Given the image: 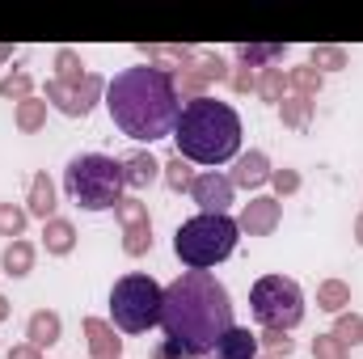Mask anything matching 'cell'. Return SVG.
Wrapping results in <instances>:
<instances>
[{
    "mask_svg": "<svg viewBox=\"0 0 363 359\" xmlns=\"http://www.w3.org/2000/svg\"><path fill=\"white\" fill-rule=\"evenodd\" d=\"M233 296L211 270H182L165 287L161 304V330L165 338L182 347L190 359L216 351V343L233 330Z\"/></svg>",
    "mask_w": 363,
    "mask_h": 359,
    "instance_id": "cell-1",
    "label": "cell"
},
{
    "mask_svg": "<svg viewBox=\"0 0 363 359\" xmlns=\"http://www.w3.org/2000/svg\"><path fill=\"white\" fill-rule=\"evenodd\" d=\"M106 110L127 140L152 144V140L174 136L182 97L169 72H161L152 64H135V68H123L106 81Z\"/></svg>",
    "mask_w": 363,
    "mask_h": 359,
    "instance_id": "cell-2",
    "label": "cell"
},
{
    "mask_svg": "<svg viewBox=\"0 0 363 359\" xmlns=\"http://www.w3.org/2000/svg\"><path fill=\"white\" fill-rule=\"evenodd\" d=\"M178 140V157L190 165H224L241 157V114L220 101V97H194L186 101L174 127Z\"/></svg>",
    "mask_w": 363,
    "mask_h": 359,
    "instance_id": "cell-3",
    "label": "cell"
},
{
    "mask_svg": "<svg viewBox=\"0 0 363 359\" xmlns=\"http://www.w3.org/2000/svg\"><path fill=\"white\" fill-rule=\"evenodd\" d=\"M123 190H127L123 161H114L106 153H81L64 170V194L81 211H110V207H118Z\"/></svg>",
    "mask_w": 363,
    "mask_h": 359,
    "instance_id": "cell-4",
    "label": "cell"
},
{
    "mask_svg": "<svg viewBox=\"0 0 363 359\" xmlns=\"http://www.w3.org/2000/svg\"><path fill=\"white\" fill-rule=\"evenodd\" d=\"M241 241V228L233 216H207L199 211L194 220L178 224L174 233V254L182 258L186 270H211L216 263H224Z\"/></svg>",
    "mask_w": 363,
    "mask_h": 359,
    "instance_id": "cell-5",
    "label": "cell"
},
{
    "mask_svg": "<svg viewBox=\"0 0 363 359\" xmlns=\"http://www.w3.org/2000/svg\"><path fill=\"white\" fill-rule=\"evenodd\" d=\"M161 304H165V287L152 275H123L110 287V326L118 334H148L152 326H161Z\"/></svg>",
    "mask_w": 363,
    "mask_h": 359,
    "instance_id": "cell-6",
    "label": "cell"
},
{
    "mask_svg": "<svg viewBox=\"0 0 363 359\" xmlns=\"http://www.w3.org/2000/svg\"><path fill=\"white\" fill-rule=\"evenodd\" d=\"M250 309H254L262 330H283L287 334L304 321V292L287 275H262L250 287Z\"/></svg>",
    "mask_w": 363,
    "mask_h": 359,
    "instance_id": "cell-7",
    "label": "cell"
},
{
    "mask_svg": "<svg viewBox=\"0 0 363 359\" xmlns=\"http://www.w3.org/2000/svg\"><path fill=\"white\" fill-rule=\"evenodd\" d=\"M106 97V81L97 77V72H85L81 81H47V93H43V101L47 106H55L60 114H68V118H85L93 106Z\"/></svg>",
    "mask_w": 363,
    "mask_h": 359,
    "instance_id": "cell-8",
    "label": "cell"
},
{
    "mask_svg": "<svg viewBox=\"0 0 363 359\" xmlns=\"http://www.w3.org/2000/svg\"><path fill=\"white\" fill-rule=\"evenodd\" d=\"M233 194H237V186L228 182V174H220V170H203V174H194L190 199L199 203V211H207V216H228Z\"/></svg>",
    "mask_w": 363,
    "mask_h": 359,
    "instance_id": "cell-9",
    "label": "cell"
},
{
    "mask_svg": "<svg viewBox=\"0 0 363 359\" xmlns=\"http://www.w3.org/2000/svg\"><path fill=\"white\" fill-rule=\"evenodd\" d=\"M279 220H283V203H279L274 194H254V199L241 207L237 228H241L245 237H271L274 228H279Z\"/></svg>",
    "mask_w": 363,
    "mask_h": 359,
    "instance_id": "cell-10",
    "label": "cell"
},
{
    "mask_svg": "<svg viewBox=\"0 0 363 359\" xmlns=\"http://www.w3.org/2000/svg\"><path fill=\"white\" fill-rule=\"evenodd\" d=\"M271 157L262 153V148H250V153H241L237 161H233V174L228 182L237 186V190H258V186H267L271 182Z\"/></svg>",
    "mask_w": 363,
    "mask_h": 359,
    "instance_id": "cell-11",
    "label": "cell"
},
{
    "mask_svg": "<svg viewBox=\"0 0 363 359\" xmlns=\"http://www.w3.org/2000/svg\"><path fill=\"white\" fill-rule=\"evenodd\" d=\"M85 338H89V355L93 359H123V338L110 321L101 317H85Z\"/></svg>",
    "mask_w": 363,
    "mask_h": 359,
    "instance_id": "cell-12",
    "label": "cell"
},
{
    "mask_svg": "<svg viewBox=\"0 0 363 359\" xmlns=\"http://www.w3.org/2000/svg\"><path fill=\"white\" fill-rule=\"evenodd\" d=\"M64 338V321H60V313L55 309H38V313H30V321H26V343L30 347H55Z\"/></svg>",
    "mask_w": 363,
    "mask_h": 359,
    "instance_id": "cell-13",
    "label": "cell"
},
{
    "mask_svg": "<svg viewBox=\"0 0 363 359\" xmlns=\"http://www.w3.org/2000/svg\"><path fill=\"white\" fill-rule=\"evenodd\" d=\"M55 207H60V199H55V182L47 178V170H38V174L30 178L26 211H30V216H38V220L47 224V220H55Z\"/></svg>",
    "mask_w": 363,
    "mask_h": 359,
    "instance_id": "cell-14",
    "label": "cell"
},
{
    "mask_svg": "<svg viewBox=\"0 0 363 359\" xmlns=\"http://www.w3.org/2000/svg\"><path fill=\"white\" fill-rule=\"evenodd\" d=\"M123 182H127V190H148L152 182H161V161L152 157V153H131L127 161H123Z\"/></svg>",
    "mask_w": 363,
    "mask_h": 359,
    "instance_id": "cell-15",
    "label": "cell"
},
{
    "mask_svg": "<svg viewBox=\"0 0 363 359\" xmlns=\"http://www.w3.org/2000/svg\"><path fill=\"white\" fill-rule=\"evenodd\" d=\"M216 359H258V334L250 326H233L220 343H216Z\"/></svg>",
    "mask_w": 363,
    "mask_h": 359,
    "instance_id": "cell-16",
    "label": "cell"
},
{
    "mask_svg": "<svg viewBox=\"0 0 363 359\" xmlns=\"http://www.w3.org/2000/svg\"><path fill=\"white\" fill-rule=\"evenodd\" d=\"M43 250H47L51 258H68V254L77 250V224L64 220V216L47 220V224H43Z\"/></svg>",
    "mask_w": 363,
    "mask_h": 359,
    "instance_id": "cell-17",
    "label": "cell"
},
{
    "mask_svg": "<svg viewBox=\"0 0 363 359\" xmlns=\"http://www.w3.org/2000/svg\"><path fill=\"white\" fill-rule=\"evenodd\" d=\"M140 55H144L152 68H161V72L178 77L182 68L194 60V47H165V43H152V47H148V43H144V47H140Z\"/></svg>",
    "mask_w": 363,
    "mask_h": 359,
    "instance_id": "cell-18",
    "label": "cell"
},
{
    "mask_svg": "<svg viewBox=\"0 0 363 359\" xmlns=\"http://www.w3.org/2000/svg\"><path fill=\"white\" fill-rule=\"evenodd\" d=\"M283 51H287L283 43H241V47H237V64L250 68V72H254V68L267 72V68H274V64L283 60Z\"/></svg>",
    "mask_w": 363,
    "mask_h": 359,
    "instance_id": "cell-19",
    "label": "cell"
},
{
    "mask_svg": "<svg viewBox=\"0 0 363 359\" xmlns=\"http://www.w3.org/2000/svg\"><path fill=\"white\" fill-rule=\"evenodd\" d=\"M34 245L26 241V237H17V241H9L4 245V254H0V267H4V275L9 279H26L30 270H34Z\"/></svg>",
    "mask_w": 363,
    "mask_h": 359,
    "instance_id": "cell-20",
    "label": "cell"
},
{
    "mask_svg": "<svg viewBox=\"0 0 363 359\" xmlns=\"http://www.w3.org/2000/svg\"><path fill=\"white\" fill-rule=\"evenodd\" d=\"M313 114H317V101H308V97L287 93V97L279 101V118H283V127H291V131H308V127H313Z\"/></svg>",
    "mask_w": 363,
    "mask_h": 359,
    "instance_id": "cell-21",
    "label": "cell"
},
{
    "mask_svg": "<svg viewBox=\"0 0 363 359\" xmlns=\"http://www.w3.org/2000/svg\"><path fill=\"white\" fill-rule=\"evenodd\" d=\"M47 101L43 97H26V101H17L13 106V123H17V131L21 136H34V131H43L47 127Z\"/></svg>",
    "mask_w": 363,
    "mask_h": 359,
    "instance_id": "cell-22",
    "label": "cell"
},
{
    "mask_svg": "<svg viewBox=\"0 0 363 359\" xmlns=\"http://www.w3.org/2000/svg\"><path fill=\"white\" fill-rule=\"evenodd\" d=\"M317 309H325V313H347L351 309V283H342V279H325V283H317Z\"/></svg>",
    "mask_w": 363,
    "mask_h": 359,
    "instance_id": "cell-23",
    "label": "cell"
},
{
    "mask_svg": "<svg viewBox=\"0 0 363 359\" xmlns=\"http://www.w3.org/2000/svg\"><path fill=\"white\" fill-rule=\"evenodd\" d=\"M161 182H165L174 194H190V186H194V165L174 153L169 161H161Z\"/></svg>",
    "mask_w": 363,
    "mask_h": 359,
    "instance_id": "cell-24",
    "label": "cell"
},
{
    "mask_svg": "<svg viewBox=\"0 0 363 359\" xmlns=\"http://www.w3.org/2000/svg\"><path fill=\"white\" fill-rule=\"evenodd\" d=\"M321 85H325V77H321L317 68H308V64H300V68H291V72H287V93H296V97L317 101Z\"/></svg>",
    "mask_w": 363,
    "mask_h": 359,
    "instance_id": "cell-25",
    "label": "cell"
},
{
    "mask_svg": "<svg viewBox=\"0 0 363 359\" xmlns=\"http://www.w3.org/2000/svg\"><path fill=\"white\" fill-rule=\"evenodd\" d=\"M347 64H351V60H347L342 47H330V43H325V47H313V51H308V68H317L321 77H325V72H342Z\"/></svg>",
    "mask_w": 363,
    "mask_h": 359,
    "instance_id": "cell-26",
    "label": "cell"
},
{
    "mask_svg": "<svg viewBox=\"0 0 363 359\" xmlns=\"http://www.w3.org/2000/svg\"><path fill=\"white\" fill-rule=\"evenodd\" d=\"M258 97L262 101H271V106H279L283 97H287V72L283 68H267V72H258Z\"/></svg>",
    "mask_w": 363,
    "mask_h": 359,
    "instance_id": "cell-27",
    "label": "cell"
},
{
    "mask_svg": "<svg viewBox=\"0 0 363 359\" xmlns=\"http://www.w3.org/2000/svg\"><path fill=\"white\" fill-rule=\"evenodd\" d=\"M190 64H194V68H199L211 85L228 81V72H233V68H228V60H224L220 51H194V60H190Z\"/></svg>",
    "mask_w": 363,
    "mask_h": 359,
    "instance_id": "cell-28",
    "label": "cell"
},
{
    "mask_svg": "<svg viewBox=\"0 0 363 359\" xmlns=\"http://www.w3.org/2000/svg\"><path fill=\"white\" fill-rule=\"evenodd\" d=\"M148 250H152V220L123 228V254H127V258H144Z\"/></svg>",
    "mask_w": 363,
    "mask_h": 359,
    "instance_id": "cell-29",
    "label": "cell"
},
{
    "mask_svg": "<svg viewBox=\"0 0 363 359\" xmlns=\"http://www.w3.org/2000/svg\"><path fill=\"white\" fill-rule=\"evenodd\" d=\"M26 224H30V211H26L21 203H0V237L17 241V237L26 233Z\"/></svg>",
    "mask_w": 363,
    "mask_h": 359,
    "instance_id": "cell-30",
    "label": "cell"
},
{
    "mask_svg": "<svg viewBox=\"0 0 363 359\" xmlns=\"http://www.w3.org/2000/svg\"><path fill=\"white\" fill-rule=\"evenodd\" d=\"M0 97H9L13 106H17V101H26V97H34V77H30L26 68H17V72L0 77Z\"/></svg>",
    "mask_w": 363,
    "mask_h": 359,
    "instance_id": "cell-31",
    "label": "cell"
},
{
    "mask_svg": "<svg viewBox=\"0 0 363 359\" xmlns=\"http://www.w3.org/2000/svg\"><path fill=\"white\" fill-rule=\"evenodd\" d=\"M51 68H55V81H81V77H85V60H81V51H72V47H60Z\"/></svg>",
    "mask_w": 363,
    "mask_h": 359,
    "instance_id": "cell-32",
    "label": "cell"
},
{
    "mask_svg": "<svg viewBox=\"0 0 363 359\" xmlns=\"http://www.w3.org/2000/svg\"><path fill=\"white\" fill-rule=\"evenodd\" d=\"M114 216H118L123 228H131V224H148V220H152V216H148V203L135 199V194H123L118 207H114Z\"/></svg>",
    "mask_w": 363,
    "mask_h": 359,
    "instance_id": "cell-33",
    "label": "cell"
},
{
    "mask_svg": "<svg viewBox=\"0 0 363 359\" xmlns=\"http://www.w3.org/2000/svg\"><path fill=\"white\" fill-rule=\"evenodd\" d=\"M347 355H351V347L342 338H334V334H317L313 338V359H347Z\"/></svg>",
    "mask_w": 363,
    "mask_h": 359,
    "instance_id": "cell-34",
    "label": "cell"
},
{
    "mask_svg": "<svg viewBox=\"0 0 363 359\" xmlns=\"http://www.w3.org/2000/svg\"><path fill=\"white\" fill-rule=\"evenodd\" d=\"M359 330H363L359 313H338V321H334V330H330V334H334V338H342L347 347H355V343H359Z\"/></svg>",
    "mask_w": 363,
    "mask_h": 359,
    "instance_id": "cell-35",
    "label": "cell"
},
{
    "mask_svg": "<svg viewBox=\"0 0 363 359\" xmlns=\"http://www.w3.org/2000/svg\"><path fill=\"white\" fill-rule=\"evenodd\" d=\"M271 186H274V199L283 203L287 194H296V190H300V170H291V165L274 170V174H271Z\"/></svg>",
    "mask_w": 363,
    "mask_h": 359,
    "instance_id": "cell-36",
    "label": "cell"
},
{
    "mask_svg": "<svg viewBox=\"0 0 363 359\" xmlns=\"http://www.w3.org/2000/svg\"><path fill=\"white\" fill-rule=\"evenodd\" d=\"M258 347H267L271 359H279V355H291V347H296V343H291L283 330H262V334H258Z\"/></svg>",
    "mask_w": 363,
    "mask_h": 359,
    "instance_id": "cell-37",
    "label": "cell"
},
{
    "mask_svg": "<svg viewBox=\"0 0 363 359\" xmlns=\"http://www.w3.org/2000/svg\"><path fill=\"white\" fill-rule=\"evenodd\" d=\"M228 89H233V93H250V89H258V77H254L250 68H241V64H237V68L228 72Z\"/></svg>",
    "mask_w": 363,
    "mask_h": 359,
    "instance_id": "cell-38",
    "label": "cell"
},
{
    "mask_svg": "<svg viewBox=\"0 0 363 359\" xmlns=\"http://www.w3.org/2000/svg\"><path fill=\"white\" fill-rule=\"evenodd\" d=\"M4 359H43V351H38V347H30V343H17V347H9V351H4Z\"/></svg>",
    "mask_w": 363,
    "mask_h": 359,
    "instance_id": "cell-39",
    "label": "cell"
},
{
    "mask_svg": "<svg viewBox=\"0 0 363 359\" xmlns=\"http://www.w3.org/2000/svg\"><path fill=\"white\" fill-rule=\"evenodd\" d=\"M152 359H190V355H186V351H182V347H174V343H169V338H165V343H161V347H157V351H152Z\"/></svg>",
    "mask_w": 363,
    "mask_h": 359,
    "instance_id": "cell-40",
    "label": "cell"
},
{
    "mask_svg": "<svg viewBox=\"0 0 363 359\" xmlns=\"http://www.w3.org/2000/svg\"><path fill=\"white\" fill-rule=\"evenodd\" d=\"M9 313H13L9 309V296H0V321H9Z\"/></svg>",
    "mask_w": 363,
    "mask_h": 359,
    "instance_id": "cell-41",
    "label": "cell"
},
{
    "mask_svg": "<svg viewBox=\"0 0 363 359\" xmlns=\"http://www.w3.org/2000/svg\"><path fill=\"white\" fill-rule=\"evenodd\" d=\"M355 241H359V245H363V211H359V216H355Z\"/></svg>",
    "mask_w": 363,
    "mask_h": 359,
    "instance_id": "cell-42",
    "label": "cell"
},
{
    "mask_svg": "<svg viewBox=\"0 0 363 359\" xmlns=\"http://www.w3.org/2000/svg\"><path fill=\"white\" fill-rule=\"evenodd\" d=\"M4 60H13V47H0V64H4Z\"/></svg>",
    "mask_w": 363,
    "mask_h": 359,
    "instance_id": "cell-43",
    "label": "cell"
},
{
    "mask_svg": "<svg viewBox=\"0 0 363 359\" xmlns=\"http://www.w3.org/2000/svg\"><path fill=\"white\" fill-rule=\"evenodd\" d=\"M359 343H363V330H359Z\"/></svg>",
    "mask_w": 363,
    "mask_h": 359,
    "instance_id": "cell-44",
    "label": "cell"
},
{
    "mask_svg": "<svg viewBox=\"0 0 363 359\" xmlns=\"http://www.w3.org/2000/svg\"><path fill=\"white\" fill-rule=\"evenodd\" d=\"M267 359H271V355H267Z\"/></svg>",
    "mask_w": 363,
    "mask_h": 359,
    "instance_id": "cell-45",
    "label": "cell"
}]
</instances>
